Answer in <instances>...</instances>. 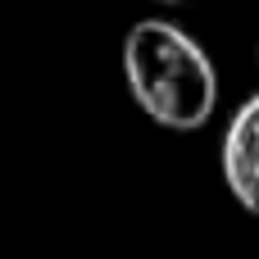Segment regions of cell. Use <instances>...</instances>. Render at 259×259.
I'll return each mask as SVG.
<instances>
[{"label":"cell","instance_id":"cell-3","mask_svg":"<svg viewBox=\"0 0 259 259\" xmlns=\"http://www.w3.org/2000/svg\"><path fill=\"white\" fill-rule=\"evenodd\" d=\"M155 5H191V0H155Z\"/></svg>","mask_w":259,"mask_h":259},{"label":"cell","instance_id":"cell-2","mask_svg":"<svg viewBox=\"0 0 259 259\" xmlns=\"http://www.w3.org/2000/svg\"><path fill=\"white\" fill-rule=\"evenodd\" d=\"M219 164H223V182H228L232 200L259 219V91L246 96L237 105V114L228 118Z\"/></svg>","mask_w":259,"mask_h":259},{"label":"cell","instance_id":"cell-1","mask_svg":"<svg viewBox=\"0 0 259 259\" xmlns=\"http://www.w3.org/2000/svg\"><path fill=\"white\" fill-rule=\"evenodd\" d=\"M123 77L137 109L168 132H200L219 109V68L173 18H137L127 27Z\"/></svg>","mask_w":259,"mask_h":259},{"label":"cell","instance_id":"cell-4","mask_svg":"<svg viewBox=\"0 0 259 259\" xmlns=\"http://www.w3.org/2000/svg\"><path fill=\"white\" fill-rule=\"evenodd\" d=\"M255 59H259V46H255Z\"/></svg>","mask_w":259,"mask_h":259}]
</instances>
